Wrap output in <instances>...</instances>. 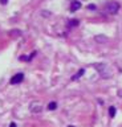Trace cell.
Listing matches in <instances>:
<instances>
[{"label":"cell","mask_w":122,"mask_h":127,"mask_svg":"<svg viewBox=\"0 0 122 127\" xmlns=\"http://www.w3.org/2000/svg\"><path fill=\"white\" fill-rule=\"evenodd\" d=\"M69 127H74V126H69Z\"/></svg>","instance_id":"cell-14"},{"label":"cell","mask_w":122,"mask_h":127,"mask_svg":"<svg viewBox=\"0 0 122 127\" xmlns=\"http://www.w3.org/2000/svg\"><path fill=\"white\" fill-rule=\"evenodd\" d=\"M94 67H96V70L101 74L102 78H110V77H112V71H110L109 66L106 65V64H104V62L94 64Z\"/></svg>","instance_id":"cell-1"},{"label":"cell","mask_w":122,"mask_h":127,"mask_svg":"<svg viewBox=\"0 0 122 127\" xmlns=\"http://www.w3.org/2000/svg\"><path fill=\"white\" fill-rule=\"evenodd\" d=\"M23 79H24V74L23 73H17V74H15L12 78H11V85H19V83H21L23 82Z\"/></svg>","instance_id":"cell-4"},{"label":"cell","mask_w":122,"mask_h":127,"mask_svg":"<svg viewBox=\"0 0 122 127\" xmlns=\"http://www.w3.org/2000/svg\"><path fill=\"white\" fill-rule=\"evenodd\" d=\"M94 40H96L97 42H100V44H104V42H108V37H106V36H96V37H94Z\"/></svg>","instance_id":"cell-6"},{"label":"cell","mask_w":122,"mask_h":127,"mask_svg":"<svg viewBox=\"0 0 122 127\" xmlns=\"http://www.w3.org/2000/svg\"><path fill=\"white\" fill-rule=\"evenodd\" d=\"M56 109H57V103L56 102L48 103V110H56Z\"/></svg>","instance_id":"cell-9"},{"label":"cell","mask_w":122,"mask_h":127,"mask_svg":"<svg viewBox=\"0 0 122 127\" xmlns=\"http://www.w3.org/2000/svg\"><path fill=\"white\" fill-rule=\"evenodd\" d=\"M81 8V3L78 1V0H73L72 3H70V12H76Z\"/></svg>","instance_id":"cell-5"},{"label":"cell","mask_w":122,"mask_h":127,"mask_svg":"<svg viewBox=\"0 0 122 127\" xmlns=\"http://www.w3.org/2000/svg\"><path fill=\"white\" fill-rule=\"evenodd\" d=\"M120 8H121V5H120V4H118L117 1H109V3L105 5L106 12H108V13H110V15H116V13H118Z\"/></svg>","instance_id":"cell-2"},{"label":"cell","mask_w":122,"mask_h":127,"mask_svg":"<svg viewBox=\"0 0 122 127\" xmlns=\"http://www.w3.org/2000/svg\"><path fill=\"white\" fill-rule=\"evenodd\" d=\"M7 3H8V0H0V4H3V5L7 4Z\"/></svg>","instance_id":"cell-12"},{"label":"cell","mask_w":122,"mask_h":127,"mask_svg":"<svg viewBox=\"0 0 122 127\" xmlns=\"http://www.w3.org/2000/svg\"><path fill=\"white\" fill-rule=\"evenodd\" d=\"M116 113H117V109L114 106H110L109 107V115H110V118H114L116 117Z\"/></svg>","instance_id":"cell-8"},{"label":"cell","mask_w":122,"mask_h":127,"mask_svg":"<svg viewBox=\"0 0 122 127\" xmlns=\"http://www.w3.org/2000/svg\"><path fill=\"white\" fill-rule=\"evenodd\" d=\"M88 9H96V5H94V4H89V5H88Z\"/></svg>","instance_id":"cell-11"},{"label":"cell","mask_w":122,"mask_h":127,"mask_svg":"<svg viewBox=\"0 0 122 127\" xmlns=\"http://www.w3.org/2000/svg\"><path fill=\"white\" fill-rule=\"evenodd\" d=\"M84 73H85V69H80V70H78L77 73L72 77V81H76V79H78L80 77H82V75H84Z\"/></svg>","instance_id":"cell-7"},{"label":"cell","mask_w":122,"mask_h":127,"mask_svg":"<svg viewBox=\"0 0 122 127\" xmlns=\"http://www.w3.org/2000/svg\"><path fill=\"white\" fill-rule=\"evenodd\" d=\"M9 127H16V123H15V122H11V125H9Z\"/></svg>","instance_id":"cell-13"},{"label":"cell","mask_w":122,"mask_h":127,"mask_svg":"<svg viewBox=\"0 0 122 127\" xmlns=\"http://www.w3.org/2000/svg\"><path fill=\"white\" fill-rule=\"evenodd\" d=\"M29 110H31V113H33V114H39L42 111V106H41L40 102H32L29 106Z\"/></svg>","instance_id":"cell-3"},{"label":"cell","mask_w":122,"mask_h":127,"mask_svg":"<svg viewBox=\"0 0 122 127\" xmlns=\"http://www.w3.org/2000/svg\"><path fill=\"white\" fill-rule=\"evenodd\" d=\"M76 25H78V20L73 19V20H70V21H69V27H76Z\"/></svg>","instance_id":"cell-10"}]
</instances>
